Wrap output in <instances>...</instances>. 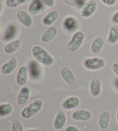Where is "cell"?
I'll return each mask as SVG.
<instances>
[{
	"mask_svg": "<svg viewBox=\"0 0 118 131\" xmlns=\"http://www.w3.org/2000/svg\"><path fill=\"white\" fill-rule=\"evenodd\" d=\"M31 53L35 60L44 65L51 66L55 63V59L42 46H34L31 50Z\"/></svg>",
	"mask_w": 118,
	"mask_h": 131,
	"instance_id": "cell-1",
	"label": "cell"
},
{
	"mask_svg": "<svg viewBox=\"0 0 118 131\" xmlns=\"http://www.w3.org/2000/svg\"><path fill=\"white\" fill-rule=\"evenodd\" d=\"M44 102L42 99H36L23 108L21 116L25 119H30L37 115L43 108Z\"/></svg>",
	"mask_w": 118,
	"mask_h": 131,
	"instance_id": "cell-2",
	"label": "cell"
},
{
	"mask_svg": "<svg viewBox=\"0 0 118 131\" xmlns=\"http://www.w3.org/2000/svg\"><path fill=\"white\" fill-rule=\"evenodd\" d=\"M85 39V34L81 30L75 31L67 44L68 50L74 52L80 48Z\"/></svg>",
	"mask_w": 118,
	"mask_h": 131,
	"instance_id": "cell-3",
	"label": "cell"
},
{
	"mask_svg": "<svg viewBox=\"0 0 118 131\" xmlns=\"http://www.w3.org/2000/svg\"><path fill=\"white\" fill-rule=\"evenodd\" d=\"M106 65V61L100 57L86 58L83 61V66L89 70H97L102 69Z\"/></svg>",
	"mask_w": 118,
	"mask_h": 131,
	"instance_id": "cell-4",
	"label": "cell"
},
{
	"mask_svg": "<svg viewBox=\"0 0 118 131\" xmlns=\"http://www.w3.org/2000/svg\"><path fill=\"white\" fill-rule=\"evenodd\" d=\"M97 4L95 0L87 1L81 9V16L85 19L91 17L95 13V11L97 10Z\"/></svg>",
	"mask_w": 118,
	"mask_h": 131,
	"instance_id": "cell-5",
	"label": "cell"
},
{
	"mask_svg": "<svg viewBox=\"0 0 118 131\" xmlns=\"http://www.w3.org/2000/svg\"><path fill=\"white\" fill-rule=\"evenodd\" d=\"M60 74L62 79L69 85H74L76 82V78L72 70L69 67H63L61 69Z\"/></svg>",
	"mask_w": 118,
	"mask_h": 131,
	"instance_id": "cell-6",
	"label": "cell"
},
{
	"mask_svg": "<svg viewBox=\"0 0 118 131\" xmlns=\"http://www.w3.org/2000/svg\"><path fill=\"white\" fill-rule=\"evenodd\" d=\"M102 91V82L100 79L93 78L89 83V93L92 97H98Z\"/></svg>",
	"mask_w": 118,
	"mask_h": 131,
	"instance_id": "cell-7",
	"label": "cell"
},
{
	"mask_svg": "<svg viewBox=\"0 0 118 131\" xmlns=\"http://www.w3.org/2000/svg\"><path fill=\"white\" fill-rule=\"evenodd\" d=\"M17 66H18V60L16 59V58L13 57L2 66L1 72L4 75L11 74L16 69Z\"/></svg>",
	"mask_w": 118,
	"mask_h": 131,
	"instance_id": "cell-8",
	"label": "cell"
},
{
	"mask_svg": "<svg viewBox=\"0 0 118 131\" xmlns=\"http://www.w3.org/2000/svg\"><path fill=\"white\" fill-rule=\"evenodd\" d=\"M91 116H92L91 113L89 111L81 109V110H77L74 111L72 114V118L75 121L86 122V121L90 120Z\"/></svg>",
	"mask_w": 118,
	"mask_h": 131,
	"instance_id": "cell-9",
	"label": "cell"
},
{
	"mask_svg": "<svg viewBox=\"0 0 118 131\" xmlns=\"http://www.w3.org/2000/svg\"><path fill=\"white\" fill-rule=\"evenodd\" d=\"M16 17H17L18 20L19 21V22L24 26H25L27 28L32 27V25L33 24V19L30 16V14H28V12H26L25 10H19L16 14Z\"/></svg>",
	"mask_w": 118,
	"mask_h": 131,
	"instance_id": "cell-10",
	"label": "cell"
},
{
	"mask_svg": "<svg viewBox=\"0 0 118 131\" xmlns=\"http://www.w3.org/2000/svg\"><path fill=\"white\" fill-rule=\"evenodd\" d=\"M28 73H29V70L27 66H21V68H19L16 73V83L19 85L24 86L28 82Z\"/></svg>",
	"mask_w": 118,
	"mask_h": 131,
	"instance_id": "cell-11",
	"label": "cell"
},
{
	"mask_svg": "<svg viewBox=\"0 0 118 131\" xmlns=\"http://www.w3.org/2000/svg\"><path fill=\"white\" fill-rule=\"evenodd\" d=\"M67 123V115L62 111H59L57 112L56 117L54 119L53 126L55 129L57 130H60L63 129Z\"/></svg>",
	"mask_w": 118,
	"mask_h": 131,
	"instance_id": "cell-12",
	"label": "cell"
},
{
	"mask_svg": "<svg viewBox=\"0 0 118 131\" xmlns=\"http://www.w3.org/2000/svg\"><path fill=\"white\" fill-rule=\"evenodd\" d=\"M81 103V100L77 96H72L67 98L62 102V107L65 110L70 111L77 107Z\"/></svg>",
	"mask_w": 118,
	"mask_h": 131,
	"instance_id": "cell-13",
	"label": "cell"
},
{
	"mask_svg": "<svg viewBox=\"0 0 118 131\" xmlns=\"http://www.w3.org/2000/svg\"><path fill=\"white\" fill-rule=\"evenodd\" d=\"M30 96V88L27 86H23L17 96V103L19 105H24L27 103Z\"/></svg>",
	"mask_w": 118,
	"mask_h": 131,
	"instance_id": "cell-14",
	"label": "cell"
},
{
	"mask_svg": "<svg viewBox=\"0 0 118 131\" xmlns=\"http://www.w3.org/2000/svg\"><path fill=\"white\" fill-rule=\"evenodd\" d=\"M57 34H58V29L54 26L49 27L42 35V38H41L42 41L44 43H48L52 40H53L56 37Z\"/></svg>",
	"mask_w": 118,
	"mask_h": 131,
	"instance_id": "cell-15",
	"label": "cell"
},
{
	"mask_svg": "<svg viewBox=\"0 0 118 131\" xmlns=\"http://www.w3.org/2000/svg\"><path fill=\"white\" fill-rule=\"evenodd\" d=\"M44 5L41 0H33L28 7L29 13L33 15H37L42 13L44 10Z\"/></svg>",
	"mask_w": 118,
	"mask_h": 131,
	"instance_id": "cell-16",
	"label": "cell"
},
{
	"mask_svg": "<svg viewBox=\"0 0 118 131\" xmlns=\"http://www.w3.org/2000/svg\"><path fill=\"white\" fill-rule=\"evenodd\" d=\"M111 118V113L109 111H103L98 117V125L102 130H106L109 127Z\"/></svg>",
	"mask_w": 118,
	"mask_h": 131,
	"instance_id": "cell-17",
	"label": "cell"
},
{
	"mask_svg": "<svg viewBox=\"0 0 118 131\" xmlns=\"http://www.w3.org/2000/svg\"><path fill=\"white\" fill-rule=\"evenodd\" d=\"M105 44L104 39L102 36H98L95 38L91 44V51L94 54H98L100 53Z\"/></svg>",
	"mask_w": 118,
	"mask_h": 131,
	"instance_id": "cell-18",
	"label": "cell"
},
{
	"mask_svg": "<svg viewBox=\"0 0 118 131\" xmlns=\"http://www.w3.org/2000/svg\"><path fill=\"white\" fill-rule=\"evenodd\" d=\"M20 47H21V41H20V39H16L15 40L9 41L5 46L4 50L7 54L10 55V54H13L16 51H18L19 49L20 48Z\"/></svg>",
	"mask_w": 118,
	"mask_h": 131,
	"instance_id": "cell-19",
	"label": "cell"
},
{
	"mask_svg": "<svg viewBox=\"0 0 118 131\" xmlns=\"http://www.w3.org/2000/svg\"><path fill=\"white\" fill-rule=\"evenodd\" d=\"M59 14L58 12L56 10H53L49 11L47 14H46L43 19H42V23L45 26H50L52 25L58 19Z\"/></svg>",
	"mask_w": 118,
	"mask_h": 131,
	"instance_id": "cell-20",
	"label": "cell"
},
{
	"mask_svg": "<svg viewBox=\"0 0 118 131\" xmlns=\"http://www.w3.org/2000/svg\"><path fill=\"white\" fill-rule=\"evenodd\" d=\"M28 70L30 72V75L33 79H37L41 75V69L36 60H33L30 62Z\"/></svg>",
	"mask_w": 118,
	"mask_h": 131,
	"instance_id": "cell-21",
	"label": "cell"
},
{
	"mask_svg": "<svg viewBox=\"0 0 118 131\" xmlns=\"http://www.w3.org/2000/svg\"><path fill=\"white\" fill-rule=\"evenodd\" d=\"M63 28L67 30L72 32L76 29L77 22V20L75 17L67 16L64 19V20L63 21Z\"/></svg>",
	"mask_w": 118,
	"mask_h": 131,
	"instance_id": "cell-22",
	"label": "cell"
},
{
	"mask_svg": "<svg viewBox=\"0 0 118 131\" xmlns=\"http://www.w3.org/2000/svg\"><path fill=\"white\" fill-rule=\"evenodd\" d=\"M107 41L109 44H115L118 41V25H112L109 30Z\"/></svg>",
	"mask_w": 118,
	"mask_h": 131,
	"instance_id": "cell-23",
	"label": "cell"
},
{
	"mask_svg": "<svg viewBox=\"0 0 118 131\" xmlns=\"http://www.w3.org/2000/svg\"><path fill=\"white\" fill-rule=\"evenodd\" d=\"M17 33V28L16 26L14 25L13 24H10L7 26V28H6L5 31V34H4V39L5 40H11L13 39L15 36L16 35Z\"/></svg>",
	"mask_w": 118,
	"mask_h": 131,
	"instance_id": "cell-24",
	"label": "cell"
},
{
	"mask_svg": "<svg viewBox=\"0 0 118 131\" xmlns=\"http://www.w3.org/2000/svg\"><path fill=\"white\" fill-rule=\"evenodd\" d=\"M14 106L10 103H2L0 104V116L6 117L10 115L14 111Z\"/></svg>",
	"mask_w": 118,
	"mask_h": 131,
	"instance_id": "cell-25",
	"label": "cell"
},
{
	"mask_svg": "<svg viewBox=\"0 0 118 131\" xmlns=\"http://www.w3.org/2000/svg\"><path fill=\"white\" fill-rule=\"evenodd\" d=\"M28 0H6V5L10 8H16L28 2Z\"/></svg>",
	"mask_w": 118,
	"mask_h": 131,
	"instance_id": "cell-26",
	"label": "cell"
},
{
	"mask_svg": "<svg viewBox=\"0 0 118 131\" xmlns=\"http://www.w3.org/2000/svg\"><path fill=\"white\" fill-rule=\"evenodd\" d=\"M12 131H24L23 124L20 121H16L12 124Z\"/></svg>",
	"mask_w": 118,
	"mask_h": 131,
	"instance_id": "cell-27",
	"label": "cell"
},
{
	"mask_svg": "<svg viewBox=\"0 0 118 131\" xmlns=\"http://www.w3.org/2000/svg\"><path fill=\"white\" fill-rule=\"evenodd\" d=\"M41 1L44 3V5L46 7H53L54 5H55V2H56L55 0H41Z\"/></svg>",
	"mask_w": 118,
	"mask_h": 131,
	"instance_id": "cell-28",
	"label": "cell"
},
{
	"mask_svg": "<svg viewBox=\"0 0 118 131\" xmlns=\"http://www.w3.org/2000/svg\"><path fill=\"white\" fill-rule=\"evenodd\" d=\"M100 1L102 2L105 5H108V6H113L117 2V0H100Z\"/></svg>",
	"mask_w": 118,
	"mask_h": 131,
	"instance_id": "cell-29",
	"label": "cell"
},
{
	"mask_svg": "<svg viewBox=\"0 0 118 131\" xmlns=\"http://www.w3.org/2000/svg\"><path fill=\"white\" fill-rule=\"evenodd\" d=\"M112 70L115 74V76L118 78V62H114L112 64Z\"/></svg>",
	"mask_w": 118,
	"mask_h": 131,
	"instance_id": "cell-30",
	"label": "cell"
},
{
	"mask_svg": "<svg viewBox=\"0 0 118 131\" xmlns=\"http://www.w3.org/2000/svg\"><path fill=\"white\" fill-rule=\"evenodd\" d=\"M62 1L65 4H67V5H69L70 7H73L76 5L75 0H62Z\"/></svg>",
	"mask_w": 118,
	"mask_h": 131,
	"instance_id": "cell-31",
	"label": "cell"
},
{
	"mask_svg": "<svg viewBox=\"0 0 118 131\" xmlns=\"http://www.w3.org/2000/svg\"><path fill=\"white\" fill-rule=\"evenodd\" d=\"M65 131H81L77 127L74 125H69L65 128Z\"/></svg>",
	"mask_w": 118,
	"mask_h": 131,
	"instance_id": "cell-32",
	"label": "cell"
},
{
	"mask_svg": "<svg viewBox=\"0 0 118 131\" xmlns=\"http://www.w3.org/2000/svg\"><path fill=\"white\" fill-rule=\"evenodd\" d=\"M112 21L115 25H118V10L113 14V16H112Z\"/></svg>",
	"mask_w": 118,
	"mask_h": 131,
	"instance_id": "cell-33",
	"label": "cell"
},
{
	"mask_svg": "<svg viewBox=\"0 0 118 131\" xmlns=\"http://www.w3.org/2000/svg\"><path fill=\"white\" fill-rule=\"evenodd\" d=\"M75 2H76V5L77 6L82 7L85 5V3L86 2V0H75Z\"/></svg>",
	"mask_w": 118,
	"mask_h": 131,
	"instance_id": "cell-34",
	"label": "cell"
},
{
	"mask_svg": "<svg viewBox=\"0 0 118 131\" xmlns=\"http://www.w3.org/2000/svg\"><path fill=\"white\" fill-rule=\"evenodd\" d=\"M114 86H115V88L118 90V78L114 79Z\"/></svg>",
	"mask_w": 118,
	"mask_h": 131,
	"instance_id": "cell-35",
	"label": "cell"
},
{
	"mask_svg": "<svg viewBox=\"0 0 118 131\" xmlns=\"http://www.w3.org/2000/svg\"><path fill=\"white\" fill-rule=\"evenodd\" d=\"M25 131H41L39 128H31V129H28Z\"/></svg>",
	"mask_w": 118,
	"mask_h": 131,
	"instance_id": "cell-36",
	"label": "cell"
},
{
	"mask_svg": "<svg viewBox=\"0 0 118 131\" xmlns=\"http://www.w3.org/2000/svg\"><path fill=\"white\" fill-rule=\"evenodd\" d=\"M116 117H117V124H118V110H117V116H116Z\"/></svg>",
	"mask_w": 118,
	"mask_h": 131,
	"instance_id": "cell-37",
	"label": "cell"
},
{
	"mask_svg": "<svg viewBox=\"0 0 118 131\" xmlns=\"http://www.w3.org/2000/svg\"><path fill=\"white\" fill-rule=\"evenodd\" d=\"M0 2H1V3H2V2H3V0H0Z\"/></svg>",
	"mask_w": 118,
	"mask_h": 131,
	"instance_id": "cell-38",
	"label": "cell"
}]
</instances>
